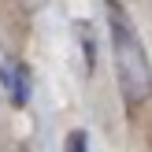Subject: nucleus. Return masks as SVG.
Here are the masks:
<instances>
[{"label": "nucleus", "instance_id": "f257e3e1", "mask_svg": "<svg viewBox=\"0 0 152 152\" xmlns=\"http://www.w3.org/2000/svg\"><path fill=\"white\" fill-rule=\"evenodd\" d=\"M108 26H111V52H115V78L123 86V96L130 104H141L152 96V67L145 56V45H141L137 30H134L130 15L108 0Z\"/></svg>", "mask_w": 152, "mask_h": 152}, {"label": "nucleus", "instance_id": "f03ea898", "mask_svg": "<svg viewBox=\"0 0 152 152\" xmlns=\"http://www.w3.org/2000/svg\"><path fill=\"white\" fill-rule=\"evenodd\" d=\"M0 86H4L7 100L15 108L30 104V93H34V82H30V71L19 63V59H0Z\"/></svg>", "mask_w": 152, "mask_h": 152}, {"label": "nucleus", "instance_id": "7ed1b4c3", "mask_svg": "<svg viewBox=\"0 0 152 152\" xmlns=\"http://www.w3.org/2000/svg\"><path fill=\"white\" fill-rule=\"evenodd\" d=\"M67 148H86V134H71V137H67Z\"/></svg>", "mask_w": 152, "mask_h": 152}]
</instances>
